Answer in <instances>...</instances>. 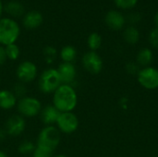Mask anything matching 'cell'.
Wrapping results in <instances>:
<instances>
[{
    "mask_svg": "<svg viewBox=\"0 0 158 157\" xmlns=\"http://www.w3.org/2000/svg\"><path fill=\"white\" fill-rule=\"evenodd\" d=\"M52 105L59 112H73L78 105V94L73 85L61 84L53 93Z\"/></svg>",
    "mask_w": 158,
    "mask_h": 157,
    "instance_id": "6da1fadb",
    "label": "cell"
},
{
    "mask_svg": "<svg viewBox=\"0 0 158 157\" xmlns=\"http://www.w3.org/2000/svg\"><path fill=\"white\" fill-rule=\"evenodd\" d=\"M61 133L56 126H44L38 133L35 144L37 148L53 154L59 146Z\"/></svg>",
    "mask_w": 158,
    "mask_h": 157,
    "instance_id": "7a4b0ae2",
    "label": "cell"
},
{
    "mask_svg": "<svg viewBox=\"0 0 158 157\" xmlns=\"http://www.w3.org/2000/svg\"><path fill=\"white\" fill-rule=\"evenodd\" d=\"M61 84V80L56 68H45L37 78L38 89L44 94H53Z\"/></svg>",
    "mask_w": 158,
    "mask_h": 157,
    "instance_id": "3957f363",
    "label": "cell"
},
{
    "mask_svg": "<svg viewBox=\"0 0 158 157\" xmlns=\"http://www.w3.org/2000/svg\"><path fill=\"white\" fill-rule=\"evenodd\" d=\"M16 108L18 114L24 118H32L40 115L43 105L37 97L26 95L18 100Z\"/></svg>",
    "mask_w": 158,
    "mask_h": 157,
    "instance_id": "277c9868",
    "label": "cell"
},
{
    "mask_svg": "<svg viewBox=\"0 0 158 157\" xmlns=\"http://www.w3.org/2000/svg\"><path fill=\"white\" fill-rule=\"evenodd\" d=\"M19 26L12 19H0V45L15 43L19 36Z\"/></svg>",
    "mask_w": 158,
    "mask_h": 157,
    "instance_id": "5b68a950",
    "label": "cell"
},
{
    "mask_svg": "<svg viewBox=\"0 0 158 157\" xmlns=\"http://www.w3.org/2000/svg\"><path fill=\"white\" fill-rule=\"evenodd\" d=\"M39 76L38 68L32 61L24 60L20 62L16 69V77L18 81L24 84H29L37 80Z\"/></svg>",
    "mask_w": 158,
    "mask_h": 157,
    "instance_id": "8992f818",
    "label": "cell"
},
{
    "mask_svg": "<svg viewBox=\"0 0 158 157\" xmlns=\"http://www.w3.org/2000/svg\"><path fill=\"white\" fill-rule=\"evenodd\" d=\"M79 124V118L75 113L64 112L60 113L55 126L57 128L61 134L70 135L78 130Z\"/></svg>",
    "mask_w": 158,
    "mask_h": 157,
    "instance_id": "52a82bcc",
    "label": "cell"
},
{
    "mask_svg": "<svg viewBox=\"0 0 158 157\" xmlns=\"http://www.w3.org/2000/svg\"><path fill=\"white\" fill-rule=\"evenodd\" d=\"M137 80L140 85L146 90H156L158 88V68L145 67L139 70Z\"/></svg>",
    "mask_w": 158,
    "mask_h": 157,
    "instance_id": "ba28073f",
    "label": "cell"
},
{
    "mask_svg": "<svg viewBox=\"0 0 158 157\" xmlns=\"http://www.w3.org/2000/svg\"><path fill=\"white\" fill-rule=\"evenodd\" d=\"M4 129L8 137H19L26 129V120L19 114L12 115L6 119Z\"/></svg>",
    "mask_w": 158,
    "mask_h": 157,
    "instance_id": "9c48e42d",
    "label": "cell"
},
{
    "mask_svg": "<svg viewBox=\"0 0 158 157\" xmlns=\"http://www.w3.org/2000/svg\"><path fill=\"white\" fill-rule=\"evenodd\" d=\"M82 67L84 69L94 75L99 74L103 69V59L95 51L86 52L81 59Z\"/></svg>",
    "mask_w": 158,
    "mask_h": 157,
    "instance_id": "30bf717a",
    "label": "cell"
},
{
    "mask_svg": "<svg viewBox=\"0 0 158 157\" xmlns=\"http://www.w3.org/2000/svg\"><path fill=\"white\" fill-rule=\"evenodd\" d=\"M56 69L59 74L62 84L73 85L77 78V69L73 63L61 62L57 66Z\"/></svg>",
    "mask_w": 158,
    "mask_h": 157,
    "instance_id": "8fae6325",
    "label": "cell"
},
{
    "mask_svg": "<svg viewBox=\"0 0 158 157\" xmlns=\"http://www.w3.org/2000/svg\"><path fill=\"white\" fill-rule=\"evenodd\" d=\"M60 113L61 112H59V110H57L51 104V105H47L44 107H43L39 116H40V119H41L42 123L44 126H55Z\"/></svg>",
    "mask_w": 158,
    "mask_h": 157,
    "instance_id": "7c38bea8",
    "label": "cell"
},
{
    "mask_svg": "<svg viewBox=\"0 0 158 157\" xmlns=\"http://www.w3.org/2000/svg\"><path fill=\"white\" fill-rule=\"evenodd\" d=\"M18 98L11 90L1 89L0 90V109L11 110L17 106Z\"/></svg>",
    "mask_w": 158,
    "mask_h": 157,
    "instance_id": "4fadbf2b",
    "label": "cell"
},
{
    "mask_svg": "<svg viewBox=\"0 0 158 157\" xmlns=\"http://www.w3.org/2000/svg\"><path fill=\"white\" fill-rule=\"evenodd\" d=\"M23 26L28 30H34L43 23V16L39 11L32 10L25 14L22 20Z\"/></svg>",
    "mask_w": 158,
    "mask_h": 157,
    "instance_id": "5bb4252c",
    "label": "cell"
},
{
    "mask_svg": "<svg viewBox=\"0 0 158 157\" xmlns=\"http://www.w3.org/2000/svg\"><path fill=\"white\" fill-rule=\"evenodd\" d=\"M106 23L112 30H120L124 26L125 18L121 13L116 10H111L106 15Z\"/></svg>",
    "mask_w": 158,
    "mask_h": 157,
    "instance_id": "9a60e30c",
    "label": "cell"
},
{
    "mask_svg": "<svg viewBox=\"0 0 158 157\" xmlns=\"http://www.w3.org/2000/svg\"><path fill=\"white\" fill-rule=\"evenodd\" d=\"M153 57H154V56H153V52L151 49L143 48L139 51V53L137 55V57H136L137 64L143 68L149 67L153 61Z\"/></svg>",
    "mask_w": 158,
    "mask_h": 157,
    "instance_id": "2e32d148",
    "label": "cell"
},
{
    "mask_svg": "<svg viewBox=\"0 0 158 157\" xmlns=\"http://www.w3.org/2000/svg\"><path fill=\"white\" fill-rule=\"evenodd\" d=\"M3 9L13 17H20L24 14V6L17 1H10L6 3Z\"/></svg>",
    "mask_w": 158,
    "mask_h": 157,
    "instance_id": "e0dca14e",
    "label": "cell"
},
{
    "mask_svg": "<svg viewBox=\"0 0 158 157\" xmlns=\"http://www.w3.org/2000/svg\"><path fill=\"white\" fill-rule=\"evenodd\" d=\"M59 55L62 62L73 63L77 57V50L72 45H66L61 49Z\"/></svg>",
    "mask_w": 158,
    "mask_h": 157,
    "instance_id": "ac0fdd59",
    "label": "cell"
},
{
    "mask_svg": "<svg viewBox=\"0 0 158 157\" xmlns=\"http://www.w3.org/2000/svg\"><path fill=\"white\" fill-rule=\"evenodd\" d=\"M36 148L35 143L31 140H24L22 141L18 146V153L21 155H32Z\"/></svg>",
    "mask_w": 158,
    "mask_h": 157,
    "instance_id": "d6986e66",
    "label": "cell"
},
{
    "mask_svg": "<svg viewBox=\"0 0 158 157\" xmlns=\"http://www.w3.org/2000/svg\"><path fill=\"white\" fill-rule=\"evenodd\" d=\"M124 39L125 41L130 43V44H134L136 43L139 39H140V32L139 31L135 28V27H128L125 31H124Z\"/></svg>",
    "mask_w": 158,
    "mask_h": 157,
    "instance_id": "ffe728a7",
    "label": "cell"
},
{
    "mask_svg": "<svg viewBox=\"0 0 158 157\" xmlns=\"http://www.w3.org/2000/svg\"><path fill=\"white\" fill-rule=\"evenodd\" d=\"M87 43H88V46L91 49V51L96 52V50L99 49L102 44V37L97 32H93L89 35Z\"/></svg>",
    "mask_w": 158,
    "mask_h": 157,
    "instance_id": "44dd1931",
    "label": "cell"
},
{
    "mask_svg": "<svg viewBox=\"0 0 158 157\" xmlns=\"http://www.w3.org/2000/svg\"><path fill=\"white\" fill-rule=\"evenodd\" d=\"M5 50H6V57L8 60L15 61L19 57L20 50H19V47L16 43H11V44L5 46Z\"/></svg>",
    "mask_w": 158,
    "mask_h": 157,
    "instance_id": "7402d4cb",
    "label": "cell"
},
{
    "mask_svg": "<svg viewBox=\"0 0 158 157\" xmlns=\"http://www.w3.org/2000/svg\"><path fill=\"white\" fill-rule=\"evenodd\" d=\"M43 55L44 57V60L47 64H52L55 59L56 58L57 56V51L55 47L53 46H45L43 50Z\"/></svg>",
    "mask_w": 158,
    "mask_h": 157,
    "instance_id": "603a6c76",
    "label": "cell"
},
{
    "mask_svg": "<svg viewBox=\"0 0 158 157\" xmlns=\"http://www.w3.org/2000/svg\"><path fill=\"white\" fill-rule=\"evenodd\" d=\"M11 91L16 95L18 100L22 98V97H24V96H26V95H28L27 94V85L22 83V82H19V81H17L13 85Z\"/></svg>",
    "mask_w": 158,
    "mask_h": 157,
    "instance_id": "cb8c5ba5",
    "label": "cell"
},
{
    "mask_svg": "<svg viewBox=\"0 0 158 157\" xmlns=\"http://www.w3.org/2000/svg\"><path fill=\"white\" fill-rule=\"evenodd\" d=\"M137 1L138 0H115V3L121 8H131L136 5Z\"/></svg>",
    "mask_w": 158,
    "mask_h": 157,
    "instance_id": "d4e9b609",
    "label": "cell"
},
{
    "mask_svg": "<svg viewBox=\"0 0 158 157\" xmlns=\"http://www.w3.org/2000/svg\"><path fill=\"white\" fill-rule=\"evenodd\" d=\"M149 42L151 45L158 50V28L154 29L149 35Z\"/></svg>",
    "mask_w": 158,
    "mask_h": 157,
    "instance_id": "484cf974",
    "label": "cell"
},
{
    "mask_svg": "<svg viewBox=\"0 0 158 157\" xmlns=\"http://www.w3.org/2000/svg\"><path fill=\"white\" fill-rule=\"evenodd\" d=\"M139 70V65L137 63L130 62L126 65V71L130 75H137Z\"/></svg>",
    "mask_w": 158,
    "mask_h": 157,
    "instance_id": "4316f807",
    "label": "cell"
},
{
    "mask_svg": "<svg viewBox=\"0 0 158 157\" xmlns=\"http://www.w3.org/2000/svg\"><path fill=\"white\" fill-rule=\"evenodd\" d=\"M31 157H53V154L44 151L40 148H35L34 152L32 153Z\"/></svg>",
    "mask_w": 158,
    "mask_h": 157,
    "instance_id": "83f0119b",
    "label": "cell"
},
{
    "mask_svg": "<svg viewBox=\"0 0 158 157\" xmlns=\"http://www.w3.org/2000/svg\"><path fill=\"white\" fill-rule=\"evenodd\" d=\"M6 60H7V57H6L5 46L0 45V67H2L6 62Z\"/></svg>",
    "mask_w": 158,
    "mask_h": 157,
    "instance_id": "f1b7e54d",
    "label": "cell"
},
{
    "mask_svg": "<svg viewBox=\"0 0 158 157\" xmlns=\"http://www.w3.org/2000/svg\"><path fill=\"white\" fill-rule=\"evenodd\" d=\"M7 137H8V136H7V133L6 132L5 129H4V128H3V129H0V143H4V142L6 140Z\"/></svg>",
    "mask_w": 158,
    "mask_h": 157,
    "instance_id": "f546056e",
    "label": "cell"
},
{
    "mask_svg": "<svg viewBox=\"0 0 158 157\" xmlns=\"http://www.w3.org/2000/svg\"><path fill=\"white\" fill-rule=\"evenodd\" d=\"M128 19H129V21H131V22H137L140 20V16L137 14H131V15L128 16Z\"/></svg>",
    "mask_w": 158,
    "mask_h": 157,
    "instance_id": "4dcf8cb0",
    "label": "cell"
},
{
    "mask_svg": "<svg viewBox=\"0 0 158 157\" xmlns=\"http://www.w3.org/2000/svg\"><path fill=\"white\" fill-rule=\"evenodd\" d=\"M155 23L156 25V28H158V12L156 14V16H155Z\"/></svg>",
    "mask_w": 158,
    "mask_h": 157,
    "instance_id": "1f68e13d",
    "label": "cell"
},
{
    "mask_svg": "<svg viewBox=\"0 0 158 157\" xmlns=\"http://www.w3.org/2000/svg\"><path fill=\"white\" fill-rule=\"evenodd\" d=\"M0 157H8V155L2 150H0Z\"/></svg>",
    "mask_w": 158,
    "mask_h": 157,
    "instance_id": "d6a6232c",
    "label": "cell"
},
{
    "mask_svg": "<svg viewBox=\"0 0 158 157\" xmlns=\"http://www.w3.org/2000/svg\"><path fill=\"white\" fill-rule=\"evenodd\" d=\"M53 157H68L66 155H63V154H58V155H53Z\"/></svg>",
    "mask_w": 158,
    "mask_h": 157,
    "instance_id": "836d02e7",
    "label": "cell"
},
{
    "mask_svg": "<svg viewBox=\"0 0 158 157\" xmlns=\"http://www.w3.org/2000/svg\"><path fill=\"white\" fill-rule=\"evenodd\" d=\"M2 11H3V5H2V2L0 0V18H1V15H2Z\"/></svg>",
    "mask_w": 158,
    "mask_h": 157,
    "instance_id": "e575fe53",
    "label": "cell"
},
{
    "mask_svg": "<svg viewBox=\"0 0 158 157\" xmlns=\"http://www.w3.org/2000/svg\"><path fill=\"white\" fill-rule=\"evenodd\" d=\"M0 84H1V73H0Z\"/></svg>",
    "mask_w": 158,
    "mask_h": 157,
    "instance_id": "d590c367",
    "label": "cell"
}]
</instances>
